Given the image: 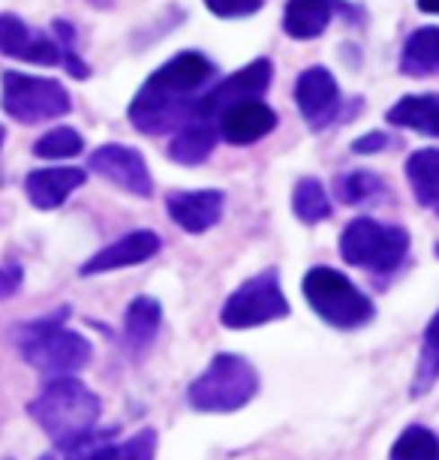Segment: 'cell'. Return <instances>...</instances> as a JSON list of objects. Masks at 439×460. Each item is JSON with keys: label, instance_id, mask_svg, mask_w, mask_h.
Returning a JSON list of instances; mask_svg holds the SVG:
<instances>
[{"label": "cell", "instance_id": "cell-1", "mask_svg": "<svg viewBox=\"0 0 439 460\" xmlns=\"http://www.w3.org/2000/svg\"><path fill=\"white\" fill-rule=\"evenodd\" d=\"M214 75H217V66L208 55L196 49L178 51L145 79L127 106V118L145 136L171 133L193 120L196 102L208 91Z\"/></svg>", "mask_w": 439, "mask_h": 460}, {"label": "cell", "instance_id": "cell-2", "mask_svg": "<svg viewBox=\"0 0 439 460\" xmlns=\"http://www.w3.org/2000/svg\"><path fill=\"white\" fill-rule=\"evenodd\" d=\"M66 316H70V310L60 307L51 316L22 325L15 334L22 358L46 379L75 376L93 358V346L88 343V337L64 325Z\"/></svg>", "mask_w": 439, "mask_h": 460}, {"label": "cell", "instance_id": "cell-3", "mask_svg": "<svg viewBox=\"0 0 439 460\" xmlns=\"http://www.w3.org/2000/svg\"><path fill=\"white\" fill-rule=\"evenodd\" d=\"M100 412V397L75 376L46 379L42 392L28 403V415L55 446L91 433L97 428Z\"/></svg>", "mask_w": 439, "mask_h": 460}, {"label": "cell", "instance_id": "cell-4", "mask_svg": "<svg viewBox=\"0 0 439 460\" xmlns=\"http://www.w3.org/2000/svg\"><path fill=\"white\" fill-rule=\"evenodd\" d=\"M256 394H259V370L235 352H217L187 388V401L193 410L211 415L244 410Z\"/></svg>", "mask_w": 439, "mask_h": 460}, {"label": "cell", "instance_id": "cell-5", "mask_svg": "<svg viewBox=\"0 0 439 460\" xmlns=\"http://www.w3.org/2000/svg\"><path fill=\"white\" fill-rule=\"evenodd\" d=\"M301 289H304L310 310H313L322 323H329L331 328H340V332L364 328L367 323H373V316H376L373 301H370L347 274H340L338 268H329V265L310 268L304 274Z\"/></svg>", "mask_w": 439, "mask_h": 460}, {"label": "cell", "instance_id": "cell-6", "mask_svg": "<svg viewBox=\"0 0 439 460\" xmlns=\"http://www.w3.org/2000/svg\"><path fill=\"white\" fill-rule=\"evenodd\" d=\"M0 109L10 115L15 124L37 127L46 120H57L70 115L73 100L64 82L51 75H33L22 69H4L0 75Z\"/></svg>", "mask_w": 439, "mask_h": 460}, {"label": "cell", "instance_id": "cell-7", "mask_svg": "<svg viewBox=\"0 0 439 460\" xmlns=\"http://www.w3.org/2000/svg\"><path fill=\"white\" fill-rule=\"evenodd\" d=\"M340 256L370 274H391L409 253V232L403 226H385L373 217H356L340 232Z\"/></svg>", "mask_w": 439, "mask_h": 460}, {"label": "cell", "instance_id": "cell-8", "mask_svg": "<svg viewBox=\"0 0 439 460\" xmlns=\"http://www.w3.org/2000/svg\"><path fill=\"white\" fill-rule=\"evenodd\" d=\"M286 316H289V301L283 295L277 268H265V271L244 280L229 295L220 310V323L229 332H247V328H259Z\"/></svg>", "mask_w": 439, "mask_h": 460}, {"label": "cell", "instance_id": "cell-9", "mask_svg": "<svg viewBox=\"0 0 439 460\" xmlns=\"http://www.w3.org/2000/svg\"><path fill=\"white\" fill-rule=\"evenodd\" d=\"M274 82V64L268 58H256L250 60L238 69V73H232L229 79L217 82L214 88H208L199 97L193 109V118H202V120H214L220 115V111H226L229 106H235V102H244V100H262L265 93H268Z\"/></svg>", "mask_w": 439, "mask_h": 460}, {"label": "cell", "instance_id": "cell-10", "mask_svg": "<svg viewBox=\"0 0 439 460\" xmlns=\"http://www.w3.org/2000/svg\"><path fill=\"white\" fill-rule=\"evenodd\" d=\"M292 100H295V106H298V115L304 118V124L313 129V133H322L325 127H331L343 109L340 84L334 79L331 69L322 64L307 66L304 73L298 75L295 88H292Z\"/></svg>", "mask_w": 439, "mask_h": 460}, {"label": "cell", "instance_id": "cell-11", "mask_svg": "<svg viewBox=\"0 0 439 460\" xmlns=\"http://www.w3.org/2000/svg\"><path fill=\"white\" fill-rule=\"evenodd\" d=\"M88 166L93 175L106 178L109 184H115L118 190H124V193H130L136 199L154 196V178L148 163H145V154L130 145H118V142L100 145L91 154Z\"/></svg>", "mask_w": 439, "mask_h": 460}, {"label": "cell", "instance_id": "cell-12", "mask_svg": "<svg viewBox=\"0 0 439 460\" xmlns=\"http://www.w3.org/2000/svg\"><path fill=\"white\" fill-rule=\"evenodd\" d=\"M0 55L13 58V60H24V64H37V66L64 64L57 40L46 31L31 28V24L15 13H0Z\"/></svg>", "mask_w": 439, "mask_h": 460}, {"label": "cell", "instance_id": "cell-13", "mask_svg": "<svg viewBox=\"0 0 439 460\" xmlns=\"http://www.w3.org/2000/svg\"><path fill=\"white\" fill-rule=\"evenodd\" d=\"M338 13L349 15L352 22L361 19L358 6L347 4V0H286V6H283V31L292 40L310 42L331 28Z\"/></svg>", "mask_w": 439, "mask_h": 460}, {"label": "cell", "instance_id": "cell-14", "mask_svg": "<svg viewBox=\"0 0 439 460\" xmlns=\"http://www.w3.org/2000/svg\"><path fill=\"white\" fill-rule=\"evenodd\" d=\"M162 241L154 229H133L127 235H120L118 241H111L109 247L97 250L88 262L79 268L82 277H93V274H109V271H120V268H133L148 262L160 253Z\"/></svg>", "mask_w": 439, "mask_h": 460}, {"label": "cell", "instance_id": "cell-15", "mask_svg": "<svg viewBox=\"0 0 439 460\" xmlns=\"http://www.w3.org/2000/svg\"><path fill=\"white\" fill-rule=\"evenodd\" d=\"M226 196L223 190H171L166 196L169 220L190 235H205L220 223Z\"/></svg>", "mask_w": 439, "mask_h": 460}, {"label": "cell", "instance_id": "cell-16", "mask_svg": "<svg viewBox=\"0 0 439 460\" xmlns=\"http://www.w3.org/2000/svg\"><path fill=\"white\" fill-rule=\"evenodd\" d=\"M277 127V111L262 100H244L217 115V136L229 145H256Z\"/></svg>", "mask_w": 439, "mask_h": 460}, {"label": "cell", "instance_id": "cell-17", "mask_svg": "<svg viewBox=\"0 0 439 460\" xmlns=\"http://www.w3.org/2000/svg\"><path fill=\"white\" fill-rule=\"evenodd\" d=\"M88 172L79 166H46L24 175V196L37 211H57L75 190L84 187Z\"/></svg>", "mask_w": 439, "mask_h": 460}, {"label": "cell", "instance_id": "cell-18", "mask_svg": "<svg viewBox=\"0 0 439 460\" xmlns=\"http://www.w3.org/2000/svg\"><path fill=\"white\" fill-rule=\"evenodd\" d=\"M217 138L220 136H217V124H214V120L193 118V120H187L184 127L175 129L166 154L178 166L193 169V166H202V163L211 157L214 147H217Z\"/></svg>", "mask_w": 439, "mask_h": 460}, {"label": "cell", "instance_id": "cell-19", "mask_svg": "<svg viewBox=\"0 0 439 460\" xmlns=\"http://www.w3.org/2000/svg\"><path fill=\"white\" fill-rule=\"evenodd\" d=\"M400 73L407 79L439 75V24H425L409 33L400 49Z\"/></svg>", "mask_w": 439, "mask_h": 460}, {"label": "cell", "instance_id": "cell-20", "mask_svg": "<svg viewBox=\"0 0 439 460\" xmlns=\"http://www.w3.org/2000/svg\"><path fill=\"white\" fill-rule=\"evenodd\" d=\"M391 127L439 138V93H409L385 111Z\"/></svg>", "mask_w": 439, "mask_h": 460}, {"label": "cell", "instance_id": "cell-21", "mask_svg": "<svg viewBox=\"0 0 439 460\" xmlns=\"http://www.w3.org/2000/svg\"><path fill=\"white\" fill-rule=\"evenodd\" d=\"M407 181L416 202L439 214V147H421V151L409 154Z\"/></svg>", "mask_w": 439, "mask_h": 460}, {"label": "cell", "instance_id": "cell-22", "mask_svg": "<svg viewBox=\"0 0 439 460\" xmlns=\"http://www.w3.org/2000/svg\"><path fill=\"white\" fill-rule=\"evenodd\" d=\"M160 323H162V307L157 298L151 295H139V298L130 301L124 314V337L133 349H145L154 337L160 332Z\"/></svg>", "mask_w": 439, "mask_h": 460}, {"label": "cell", "instance_id": "cell-23", "mask_svg": "<svg viewBox=\"0 0 439 460\" xmlns=\"http://www.w3.org/2000/svg\"><path fill=\"white\" fill-rule=\"evenodd\" d=\"M436 382H439V310L425 328V341H421V352H418L416 373H412L409 394L425 397Z\"/></svg>", "mask_w": 439, "mask_h": 460}, {"label": "cell", "instance_id": "cell-24", "mask_svg": "<svg viewBox=\"0 0 439 460\" xmlns=\"http://www.w3.org/2000/svg\"><path fill=\"white\" fill-rule=\"evenodd\" d=\"M292 214L307 226L329 220L331 199H329V193H325L322 181H316V178H298L295 181V187H292Z\"/></svg>", "mask_w": 439, "mask_h": 460}, {"label": "cell", "instance_id": "cell-25", "mask_svg": "<svg viewBox=\"0 0 439 460\" xmlns=\"http://www.w3.org/2000/svg\"><path fill=\"white\" fill-rule=\"evenodd\" d=\"M334 193L343 205H367V202H380L385 196V181L376 172L356 169L347 172L334 181Z\"/></svg>", "mask_w": 439, "mask_h": 460}, {"label": "cell", "instance_id": "cell-26", "mask_svg": "<svg viewBox=\"0 0 439 460\" xmlns=\"http://www.w3.org/2000/svg\"><path fill=\"white\" fill-rule=\"evenodd\" d=\"M389 460H439V437L425 424H409L394 439Z\"/></svg>", "mask_w": 439, "mask_h": 460}, {"label": "cell", "instance_id": "cell-27", "mask_svg": "<svg viewBox=\"0 0 439 460\" xmlns=\"http://www.w3.org/2000/svg\"><path fill=\"white\" fill-rule=\"evenodd\" d=\"M84 151V138L73 127H55L33 142V157L40 160H73Z\"/></svg>", "mask_w": 439, "mask_h": 460}, {"label": "cell", "instance_id": "cell-28", "mask_svg": "<svg viewBox=\"0 0 439 460\" xmlns=\"http://www.w3.org/2000/svg\"><path fill=\"white\" fill-rule=\"evenodd\" d=\"M111 439H115V428H109V430L93 428L91 433H84V437H75L70 442H57V446L46 451L40 460H93L97 451L102 446H109Z\"/></svg>", "mask_w": 439, "mask_h": 460}, {"label": "cell", "instance_id": "cell-29", "mask_svg": "<svg viewBox=\"0 0 439 460\" xmlns=\"http://www.w3.org/2000/svg\"><path fill=\"white\" fill-rule=\"evenodd\" d=\"M157 455V430L154 428H142L139 433H133L130 439L102 446L93 460H154Z\"/></svg>", "mask_w": 439, "mask_h": 460}, {"label": "cell", "instance_id": "cell-30", "mask_svg": "<svg viewBox=\"0 0 439 460\" xmlns=\"http://www.w3.org/2000/svg\"><path fill=\"white\" fill-rule=\"evenodd\" d=\"M51 37H55L57 46H60L66 73H70L73 79H88L91 66L84 64V58H79V51H75V28H73V24L64 22V19H55V24H51Z\"/></svg>", "mask_w": 439, "mask_h": 460}, {"label": "cell", "instance_id": "cell-31", "mask_svg": "<svg viewBox=\"0 0 439 460\" xmlns=\"http://www.w3.org/2000/svg\"><path fill=\"white\" fill-rule=\"evenodd\" d=\"M211 15L226 22H238V19H250L265 6V0H205Z\"/></svg>", "mask_w": 439, "mask_h": 460}, {"label": "cell", "instance_id": "cell-32", "mask_svg": "<svg viewBox=\"0 0 439 460\" xmlns=\"http://www.w3.org/2000/svg\"><path fill=\"white\" fill-rule=\"evenodd\" d=\"M22 280H24L22 265H15V262L0 265V301L13 298V295L22 289Z\"/></svg>", "mask_w": 439, "mask_h": 460}, {"label": "cell", "instance_id": "cell-33", "mask_svg": "<svg viewBox=\"0 0 439 460\" xmlns=\"http://www.w3.org/2000/svg\"><path fill=\"white\" fill-rule=\"evenodd\" d=\"M391 145V138L385 133H364L358 136L356 142H352V154H361V157H367V154H380L385 147Z\"/></svg>", "mask_w": 439, "mask_h": 460}, {"label": "cell", "instance_id": "cell-34", "mask_svg": "<svg viewBox=\"0 0 439 460\" xmlns=\"http://www.w3.org/2000/svg\"><path fill=\"white\" fill-rule=\"evenodd\" d=\"M416 6L427 15H439V0H416Z\"/></svg>", "mask_w": 439, "mask_h": 460}, {"label": "cell", "instance_id": "cell-35", "mask_svg": "<svg viewBox=\"0 0 439 460\" xmlns=\"http://www.w3.org/2000/svg\"><path fill=\"white\" fill-rule=\"evenodd\" d=\"M4 142H6V127L0 124V151H4Z\"/></svg>", "mask_w": 439, "mask_h": 460}, {"label": "cell", "instance_id": "cell-36", "mask_svg": "<svg viewBox=\"0 0 439 460\" xmlns=\"http://www.w3.org/2000/svg\"><path fill=\"white\" fill-rule=\"evenodd\" d=\"M434 253H436V256H439V244H436V247H434Z\"/></svg>", "mask_w": 439, "mask_h": 460}]
</instances>
